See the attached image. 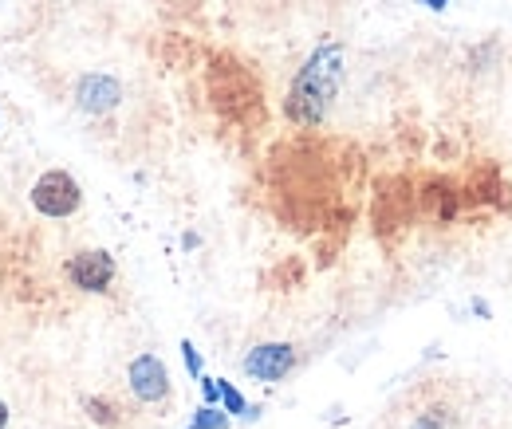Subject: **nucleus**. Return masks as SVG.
<instances>
[{"label": "nucleus", "mask_w": 512, "mask_h": 429, "mask_svg": "<svg viewBox=\"0 0 512 429\" xmlns=\"http://www.w3.org/2000/svg\"><path fill=\"white\" fill-rule=\"evenodd\" d=\"M339 83H343V48L339 44H320L308 63L300 67V75L292 79V91H288V119L296 126H320L339 95Z\"/></svg>", "instance_id": "1"}, {"label": "nucleus", "mask_w": 512, "mask_h": 429, "mask_svg": "<svg viewBox=\"0 0 512 429\" xmlns=\"http://www.w3.org/2000/svg\"><path fill=\"white\" fill-rule=\"evenodd\" d=\"M32 205H36L40 217L64 221V217H75V213H79L83 189H79V182H75L67 170H48V174H40L36 185H32Z\"/></svg>", "instance_id": "2"}, {"label": "nucleus", "mask_w": 512, "mask_h": 429, "mask_svg": "<svg viewBox=\"0 0 512 429\" xmlns=\"http://www.w3.org/2000/svg\"><path fill=\"white\" fill-rule=\"evenodd\" d=\"M64 272L67 280H71V288L91 292V296H103L111 288V280H115V256L107 248H87V252H75L67 260Z\"/></svg>", "instance_id": "3"}, {"label": "nucleus", "mask_w": 512, "mask_h": 429, "mask_svg": "<svg viewBox=\"0 0 512 429\" xmlns=\"http://www.w3.org/2000/svg\"><path fill=\"white\" fill-rule=\"evenodd\" d=\"M127 382H130V394H134L138 402H146V406L170 398V370H166V363H162L158 355H138V359H130Z\"/></svg>", "instance_id": "4"}, {"label": "nucleus", "mask_w": 512, "mask_h": 429, "mask_svg": "<svg viewBox=\"0 0 512 429\" xmlns=\"http://www.w3.org/2000/svg\"><path fill=\"white\" fill-rule=\"evenodd\" d=\"M296 370V347L292 343H256L245 355V374L256 382H280Z\"/></svg>", "instance_id": "5"}, {"label": "nucleus", "mask_w": 512, "mask_h": 429, "mask_svg": "<svg viewBox=\"0 0 512 429\" xmlns=\"http://www.w3.org/2000/svg\"><path fill=\"white\" fill-rule=\"evenodd\" d=\"M75 103L79 111L87 115H111L119 103H123V83L115 75H103V71H87L75 87Z\"/></svg>", "instance_id": "6"}, {"label": "nucleus", "mask_w": 512, "mask_h": 429, "mask_svg": "<svg viewBox=\"0 0 512 429\" xmlns=\"http://www.w3.org/2000/svg\"><path fill=\"white\" fill-rule=\"evenodd\" d=\"M186 429H229V414L217 410V406H201Z\"/></svg>", "instance_id": "7"}, {"label": "nucleus", "mask_w": 512, "mask_h": 429, "mask_svg": "<svg viewBox=\"0 0 512 429\" xmlns=\"http://www.w3.org/2000/svg\"><path fill=\"white\" fill-rule=\"evenodd\" d=\"M453 426H457V418L449 410H422L410 429H453Z\"/></svg>", "instance_id": "8"}, {"label": "nucleus", "mask_w": 512, "mask_h": 429, "mask_svg": "<svg viewBox=\"0 0 512 429\" xmlns=\"http://www.w3.org/2000/svg\"><path fill=\"white\" fill-rule=\"evenodd\" d=\"M217 386H221V402H225V414H249V406H245L241 390H233L225 378H217Z\"/></svg>", "instance_id": "9"}, {"label": "nucleus", "mask_w": 512, "mask_h": 429, "mask_svg": "<svg viewBox=\"0 0 512 429\" xmlns=\"http://www.w3.org/2000/svg\"><path fill=\"white\" fill-rule=\"evenodd\" d=\"M182 359H186V370H190L193 378H201V355H197V347H193L190 339H182Z\"/></svg>", "instance_id": "10"}, {"label": "nucleus", "mask_w": 512, "mask_h": 429, "mask_svg": "<svg viewBox=\"0 0 512 429\" xmlns=\"http://www.w3.org/2000/svg\"><path fill=\"white\" fill-rule=\"evenodd\" d=\"M197 382H201V398H205V406H217V402H221V386H217V378H205V374H201Z\"/></svg>", "instance_id": "11"}, {"label": "nucleus", "mask_w": 512, "mask_h": 429, "mask_svg": "<svg viewBox=\"0 0 512 429\" xmlns=\"http://www.w3.org/2000/svg\"><path fill=\"white\" fill-rule=\"evenodd\" d=\"M418 4H422V8H434V12H442L449 0H418Z\"/></svg>", "instance_id": "12"}, {"label": "nucleus", "mask_w": 512, "mask_h": 429, "mask_svg": "<svg viewBox=\"0 0 512 429\" xmlns=\"http://www.w3.org/2000/svg\"><path fill=\"white\" fill-rule=\"evenodd\" d=\"M8 426V406H4V402H0V429Z\"/></svg>", "instance_id": "13"}]
</instances>
